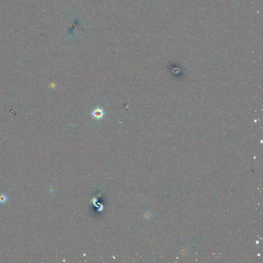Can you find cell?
Here are the masks:
<instances>
[{
    "mask_svg": "<svg viewBox=\"0 0 263 263\" xmlns=\"http://www.w3.org/2000/svg\"><path fill=\"white\" fill-rule=\"evenodd\" d=\"M92 115L94 119L97 120L101 119L103 118L104 115V110L102 108H97L95 110H93Z\"/></svg>",
    "mask_w": 263,
    "mask_h": 263,
    "instance_id": "obj_1",
    "label": "cell"
},
{
    "mask_svg": "<svg viewBox=\"0 0 263 263\" xmlns=\"http://www.w3.org/2000/svg\"><path fill=\"white\" fill-rule=\"evenodd\" d=\"M7 200H8V197L5 193H2L0 194V203L3 204L6 203L7 202Z\"/></svg>",
    "mask_w": 263,
    "mask_h": 263,
    "instance_id": "obj_2",
    "label": "cell"
}]
</instances>
